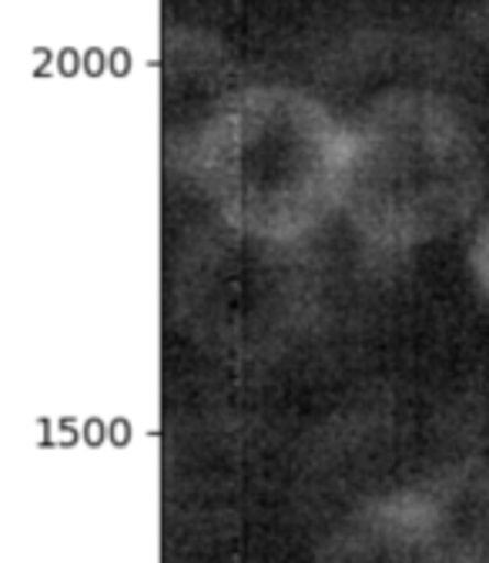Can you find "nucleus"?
<instances>
[{"instance_id":"obj_1","label":"nucleus","mask_w":489,"mask_h":563,"mask_svg":"<svg viewBox=\"0 0 489 563\" xmlns=\"http://www.w3.org/2000/svg\"><path fill=\"white\" fill-rule=\"evenodd\" d=\"M348 131L286 85L225 98L191 148L188 168L219 216L258 242H296L342 205Z\"/></svg>"},{"instance_id":"obj_3","label":"nucleus","mask_w":489,"mask_h":563,"mask_svg":"<svg viewBox=\"0 0 489 563\" xmlns=\"http://www.w3.org/2000/svg\"><path fill=\"white\" fill-rule=\"evenodd\" d=\"M473 272H476V282H479V289L486 292L489 299V216L473 242Z\"/></svg>"},{"instance_id":"obj_2","label":"nucleus","mask_w":489,"mask_h":563,"mask_svg":"<svg viewBox=\"0 0 489 563\" xmlns=\"http://www.w3.org/2000/svg\"><path fill=\"white\" fill-rule=\"evenodd\" d=\"M345 131L342 208L369 242L412 249L469 219L482 158L449 101L412 88L389 91Z\"/></svg>"}]
</instances>
